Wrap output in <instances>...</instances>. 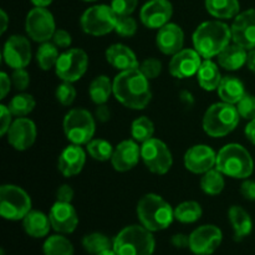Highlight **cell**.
I'll return each instance as SVG.
<instances>
[{
    "instance_id": "6da1fadb",
    "label": "cell",
    "mask_w": 255,
    "mask_h": 255,
    "mask_svg": "<svg viewBox=\"0 0 255 255\" xmlns=\"http://www.w3.org/2000/svg\"><path fill=\"white\" fill-rule=\"evenodd\" d=\"M112 85L116 100L127 109L143 110L151 102L149 80L139 69L120 71L112 81Z\"/></svg>"
},
{
    "instance_id": "7a4b0ae2",
    "label": "cell",
    "mask_w": 255,
    "mask_h": 255,
    "mask_svg": "<svg viewBox=\"0 0 255 255\" xmlns=\"http://www.w3.org/2000/svg\"><path fill=\"white\" fill-rule=\"evenodd\" d=\"M231 40V27L219 20L202 22L193 32V46L204 60L218 56Z\"/></svg>"
},
{
    "instance_id": "3957f363",
    "label": "cell",
    "mask_w": 255,
    "mask_h": 255,
    "mask_svg": "<svg viewBox=\"0 0 255 255\" xmlns=\"http://www.w3.org/2000/svg\"><path fill=\"white\" fill-rule=\"evenodd\" d=\"M137 217L144 228L159 232L168 228L174 221V209L163 197L148 193L138 201Z\"/></svg>"
},
{
    "instance_id": "277c9868",
    "label": "cell",
    "mask_w": 255,
    "mask_h": 255,
    "mask_svg": "<svg viewBox=\"0 0 255 255\" xmlns=\"http://www.w3.org/2000/svg\"><path fill=\"white\" fill-rule=\"evenodd\" d=\"M216 168L224 176L247 179L253 173L254 161L246 147L238 143H229L217 153Z\"/></svg>"
},
{
    "instance_id": "5b68a950",
    "label": "cell",
    "mask_w": 255,
    "mask_h": 255,
    "mask_svg": "<svg viewBox=\"0 0 255 255\" xmlns=\"http://www.w3.org/2000/svg\"><path fill=\"white\" fill-rule=\"evenodd\" d=\"M156 247L151 231L143 226H128L114 239L112 249L117 255H152Z\"/></svg>"
},
{
    "instance_id": "8992f818",
    "label": "cell",
    "mask_w": 255,
    "mask_h": 255,
    "mask_svg": "<svg viewBox=\"0 0 255 255\" xmlns=\"http://www.w3.org/2000/svg\"><path fill=\"white\" fill-rule=\"evenodd\" d=\"M239 117L237 106L228 102H217L204 114L203 129L213 138L224 137L236 129L239 124Z\"/></svg>"
},
{
    "instance_id": "52a82bcc",
    "label": "cell",
    "mask_w": 255,
    "mask_h": 255,
    "mask_svg": "<svg viewBox=\"0 0 255 255\" xmlns=\"http://www.w3.org/2000/svg\"><path fill=\"white\" fill-rule=\"evenodd\" d=\"M64 133L71 143L87 144L94 139L96 132V122L90 111L85 109H72L64 119Z\"/></svg>"
},
{
    "instance_id": "ba28073f",
    "label": "cell",
    "mask_w": 255,
    "mask_h": 255,
    "mask_svg": "<svg viewBox=\"0 0 255 255\" xmlns=\"http://www.w3.org/2000/svg\"><path fill=\"white\" fill-rule=\"evenodd\" d=\"M31 211V198L21 187L4 184L0 187V214L7 221H20Z\"/></svg>"
},
{
    "instance_id": "9c48e42d",
    "label": "cell",
    "mask_w": 255,
    "mask_h": 255,
    "mask_svg": "<svg viewBox=\"0 0 255 255\" xmlns=\"http://www.w3.org/2000/svg\"><path fill=\"white\" fill-rule=\"evenodd\" d=\"M117 15L111 5H95L85 10L80 19L82 30L92 36H104L114 31L117 24Z\"/></svg>"
},
{
    "instance_id": "30bf717a",
    "label": "cell",
    "mask_w": 255,
    "mask_h": 255,
    "mask_svg": "<svg viewBox=\"0 0 255 255\" xmlns=\"http://www.w3.org/2000/svg\"><path fill=\"white\" fill-rule=\"evenodd\" d=\"M89 56L82 49H69L60 54L55 72L62 81L76 82L86 74Z\"/></svg>"
},
{
    "instance_id": "8fae6325",
    "label": "cell",
    "mask_w": 255,
    "mask_h": 255,
    "mask_svg": "<svg viewBox=\"0 0 255 255\" xmlns=\"http://www.w3.org/2000/svg\"><path fill=\"white\" fill-rule=\"evenodd\" d=\"M141 158L144 166L154 174H166L173 164L171 151L163 141L151 138L142 143Z\"/></svg>"
},
{
    "instance_id": "7c38bea8",
    "label": "cell",
    "mask_w": 255,
    "mask_h": 255,
    "mask_svg": "<svg viewBox=\"0 0 255 255\" xmlns=\"http://www.w3.org/2000/svg\"><path fill=\"white\" fill-rule=\"evenodd\" d=\"M25 30L30 39L34 41L40 42V44L50 41L56 31L54 16L46 7L35 6L27 12L26 20H25Z\"/></svg>"
},
{
    "instance_id": "4fadbf2b",
    "label": "cell",
    "mask_w": 255,
    "mask_h": 255,
    "mask_svg": "<svg viewBox=\"0 0 255 255\" xmlns=\"http://www.w3.org/2000/svg\"><path fill=\"white\" fill-rule=\"evenodd\" d=\"M5 64L12 70L25 69L31 61V45L22 35H11L5 41L2 49Z\"/></svg>"
},
{
    "instance_id": "5bb4252c",
    "label": "cell",
    "mask_w": 255,
    "mask_h": 255,
    "mask_svg": "<svg viewBox=\"0 0 255 255\" xmlns=\"http://www.w3.org/2000/svg\"><path fill=\"white\" fill-rule=\"evenodd\" d=\"M223 234L216 226L207 224L194 229L189 236V249L196 255H211L221 246Z\"/></svg>"
},
{
    "instance_id": "9a60e30c",
    "label": "cell",
    "mask_w": 255,
    "mask_h": 255,
    "mask_svg": "<svg viewBox=\"0 0 255 255\" xmlns=\"http://www.w3.org/2000/svg\"><path fill=\"white\" fill-rule=\"evenodd\" d=\"M234 44L247 50L255 49V9H249L234 17L231 26Z\"/></svg>"
},
{
    "instance_id": "2e32d148",
    "label": "cell",
    "mask_w": 255,
    "mask_h": 255,
    "mask_svg": "<svg viewBox=\"0 0 255 255\" xmlns=\"http://www.w3.org/2000/svg\"><path fill=\"white\" fill-rule=\"evenodd\" d=\"M36 126L26 117H17L7 131V142L16 151H26L36 139Z\"/></svg>"
},
{
    "instance_id": "e0dca14e",
    "label": "cell",
    "mask_w": 255,
    "mask_h": 255,
    "mask_svg": "<svg viewBox=\"0 0 255 255\" xmlns=\"http://www.w3.org/2000/svg\"><path fill=\"white\" fill-rule=\"evenodd\" d=\"M173 14V6L168 0H149L142 6L139 17L148 29H161L168 24Z\"/></svg>"
},
{
    "instance_id": "ac0fdd59",
    "label": "cell",
    "mask_w": 255,
    "mask_h": 255,
    "mask_svg": "<svg viewBox=\"0 0 255 255\" xmlns=\"http://www.w3.org/2000/svg\"><path fill=\"white\" fill-rule=\"evenodd\" d=\"M217 164V153L207 144H196L184 154V167L194 174H204Z\"/></svg>"
},
{
    "instance_id": "d6986e66",
    "label": "cell",
    "mask_w": 255,
    "mask_h": 255,
    "mask_svg": "<svg viewBox=\"0 0 255 255\" xmlns=\"http://www.w3.org/2000/svg\"><path fill=\"white\" fill-rule=\"evenodd\" d=\"M202 65V56L196 49H182L173 55L169 61V74L176 79H188L198 72Z\"/></svg>"
},
{
    "instance_id": "ffe728a7",
    "label": "cell",
    "mask_w": 255,
    "mask_h": 255,
    "mask_svg": "<svg viewBox=\"0 0 255 255\" xmlns=\"http://www.w3.org/2000/svg\"><path fill=\"white\" fill-rule=\"evenodd\" d=\"M51 228L57 233L70 234L77 228L79 217L71 203L55 202L49 213Z\"/></svg>"
},
{
    "instance_id": "44dd1931",
    "label": "cell",
    "mask_w": 255,
    "mask_h": 255,
    "mask_svg": "<svg viewBox=\"0 0 255 255\" xmlns=\"http://www.w3.org/2000/svg\"><path fill=\"white\" fill-rule=\"evenodd\" d=\"M141 158V147L134 139H125L114 149L111 163L117 172H127L137 166Z\"/></svg>"
},
{
    "instance_id": "7402d4cb",
    "label": "cell",
    "mask_w": 255,
    "mask_h": 255,
    "mask_svg": "<svg viewBox=\"0 0 255 255\" xmlns=\"http://www.w3.org/2000/svg\"><path fill=\"white\" fill-rule=\"evenodd\" d=\"M156 44L159 51L164 55H176L183 49L184 32L181 26L173 22H168L158 29Z\"/></svg>"
},
{
    "instance_id": "603a6c76",
    "label": "cell",
    "mask_w": 255,
    "mask_h": 255,
    "mask_svg": "<svg viewBox=\"0 0 255 255\" xmlns=\"http://www.w3.org/2000/svg\"><path fill=\"white\" fill-rule=\"evenodd\" d=\"M86 163V152L79 144H70L60 153L57 168L65 177H74L84 169Z\"/></svg>"
},
{
    "instance_id": "cb8c5ba5",
    "label": "cell",
    "mask_w": 255,
    "mask_h": 255,
    "mask_svg": "<svg viewBox=\"0 0 255 255\" xmlns=\"http://www.w3.org/2000/svg\"><path fill=\"white\" fill-rule=\"evenodd\" d=\"M106 60L112 67L126 71V70L138 69L139 64L136 54L124 44H114L106 50Z\"/></svg>"
},
{
    "instance_id": "d4e9b609",
    "label": "cell",
    "mask_w": 255,
    "mask_h": 255,
    "mask_svg": "<svg viewBox=\"0 0 255 255\" xmlns=\"http://www.w3.org/2000/svg\"><path fill=\"white\" fill-rule=\"evenodd\" d=\"M247 49L237 44H229L218 55V62L224 70L236 71L247 64Z\"/></svg>"
},
{
    "instance_id": "484cf974",
    "label": "cell",
    "mask_w": 255,
    "mask_h": 255,
    "mask_svg": "<svg viewBox=\"0 0 255 255\" xmlns=\"http://www.w3.org/2000/svg\"><path fill=\"white\" fill-rule=\"evenodd\" d=\"M228 217L234 229V239L237 242H241L252 233L253 221L246 209L239 206L231 207L228 211Z\"/></svg>"
},
{
    "instance_id": "4316f807",
    "label": "cell",
    "mask_w": 255,
    "mask_h": 255,
    "mask_svg": "<svg viewBox=\"0 0 255 255\" xmlns=\"http://www.w3.org/2000/svg\"><path fill=\"white\" fill-rule=\"evenodd\" d=\"M22 226L27 236L32 238H42L46 237L50 232L49 216L39 211H30L27 216L22 219Z\"/></svg>"
},
{
    "instance_id": "83f0119b",
    "label": "cell",
    "mask_w": 255,
    "mask_h": 255,
    "mask_svg": "<svg viewBox=\"0 0 255 255\" xmlns=\"http://www.w3.org/2000/svg\"><path fill=\"white\" fill-rule=\"evenodd\" d=\"M217 92H218L222 101L232 105L238 104L242 97L247 94L244 84L236 76L223 77L218 89H217Z\"/></svg>"
},
{
    "instance_id": "f1b7e54d",
    "label": "cell",
    "mask_w": 255,
    "mask_h": 255,
    "mask_svg": "<svg viewBox=\"0 0 255 255\" xmlns=\"http://www.w3.org/2000/svg\"><path fill=\"white\" fill-rule=\"evenodd\" d=\"M197 79H198L199 86L202 89L206 91H214L218 89L223 77H222L219 67L216 62H213L212 60H204L202 61L201 67L197 72Z\"/></svg>"
},
{
    "instance_id": "f546056e",
    "label": "cell",
    "mask_w": 255,
    "mask_h": 255,
    "mask_svg": "<svg viewBox=\"0 0 255 255\" xmlns=\"http://www.w3.org/2000/svg\"><path fill=\"white\" fill-rule=\"evenodd\" d=\"M206 9L218 20L233 19L239 14V0H206Z\"/></svg>"
},
{
    "instance_id": "4dcf8cb0",
    "label": "cell",
    "mask_w": 255,
    "mask_h": 255,
    "mask_svg": "<svg viewBox=\"0 0 255 255\" xmlns=\"http://www.w3.org/2000/svg\"><path fill=\"white\" fill-rule=\"evenodd\" d=\"M89 94L94 104L104 105L109 101L111 94H114V85L106 75H100L90 84Z\"/></svg>"
},
{
    "instance_id": "1f68e13d",
    "label": "cell",
    "mask_w": 255,
    "mask_h": 255,
    "mask_svg": "<svg viewBox=\"0 0 255 255\" xmlns=\"http://www.w3.org/2000/svg\"><path fill=\"white\" fill-rule=\"evenodd\" d=\"M59 57V47L54 42H42L36 51V62L40 69L44 71H49L56 66Z\"/></svg>"
},
{
    "instance_id": "d6a6232c",
    "label": "cell",
    "mask_w": 255,
    "mask_h": 255,
    "mask_svg": "<svg viewBox=\"0 0 255 255\" xmlns=\"http://www.w3.org/2000/svg\"><path fill=\"white\" fill-rule=\"evenodd\" d=\"M202 213H203V211H202V207L198 202L186 201L176 207L174 219L184 224L196 223L197 221L201 219Z\"/></svg>"
},
{
    "instance_id": "836d02e7",
    "label": "cell",
    "mask_w": 255,
    "mask_h": 255,
    "mask_svg": "<svg viewBox=\"0 0 255 255\" xmlns=\"http://www.w3.org/2000/svg\"><path fill=\"white\" fill-rule=\"evenodd\" d=\"M224 174L217 168L211 169V171L206 172L203 177L201 178V188L208 196H218L223 192L224 186H226V181H224Z\"/></svg>"
},
{
    "instance_id": "e575fe53",
    "label": "cell",
    "mask_w": 255,
    "mask_h": 255,
    "mask_svg": "<svg viewBox=\"0 0 255 255\" xmlns=\"http://www.w3.org/2000/svg\"><path fill=\"white\" fill-rule=\"evenodd\" d=\"M42 251L45 255H74L71 242L60 234L49 237L44 243Z\"/></svg>"
},
{
    "instance_id": "d590c367",
    "label": "cell",
    "mask_w": 255,
    "mask_h": 255,
    "mask_svg": "<svg viewBox=\"0 0 255 255\" xmlns=\"http://www.w3.org/2000/svg\"><path fill=\"white\" fill-rule=\"evenodd\" d=\"M114 147L109 141L102 138H94L86 144V151L91 158L99 162H106L112 158Z\"/></svg>"
},
{
    "instance_id": "8d00e7d4",
    "label": "cell",
    "mask_w": 255,
    "mask_h": 255,
    "mask_svg": "<svg viewBox=\"0 0 255 255\" xmlns=\"http://www.w3.org/2000/svg\"><path fill=\"white\" fill-rule=\"evenodd\" d=\"M112 244H114V242L110 241L109 237L102 233L87 234L82 239V247L85 248V251L92 255H99L102 252L109 251V249H111Z\"/></svg>"
},
{
    "instance_id": "74e56055",
    "label": "cell",
    "mask_w": 255,
    "mask_h": 255,
    "mask_svg": "<svg viewBox=\"0 0 255 255\" xmlns=\"http://www.w3.org/2000/svg\"><path fill=\"white\" fill-rule=\"evenodd\" d=\"M131 134L133 139L139 143H144L148 139L153 138L154 125L148 117L141 116L134 120L131 125Z\"/></svg>"
},
{
    "instance_id": "f35d334b",
    "label": "cell",
    "mask_w": 255,
    "mask_h": 255,
    "mask_svg": "<svg viewBox=\"0 0 255 255\" xmlns=\"http://www.w3.org/2000/svg\"><path fill=\"white\" fill-rule=\"evenodd\" d=\"M35 99L29 94H19L15 95L11 100H10L9 107L10 112L12 114V116L16 117H25L32 112V110L35 109Z\"/></svg>"
},
{
    "instance_id": "ab89813d",
    "label": "cell",
    "mask_w": 255,
    "mask_h": 255,
    "mask_svg": "<svg viewBox=\"0 0 255 255\" xmlns=\"http://www.w3.org/2000/svg\"><path fill=\"white\" fill-rule=\"evenodd\" d=\"M55 96L62 106H70L76 99V89L74 87L72 82L64 81L57 86Z\"/></svg>"
},
{
    "instance_id": "60d3db41",
    "label": "cell",
    "mask_w": 255,
    "mask_h": 255,
    "mask_svg": "<svg viewBox=\"0 0 255 255\" xmlns=\"http://www.w3.org/2000/svg\"><path fill=\"white\" fill-rule=\"evenodd\" d=\"M115 31L117 35L122 37H131L137 31V22L131 15L128 16H119L117 17V24L115 27Z\"/></svg>"
},
{
    "instance_id": "b9f144b4",
    "label": "cell",
    "mask_w": 255,
    "mask_h": 255,
    "mask_svg": "<svg viewBox=\"0 0 255 255\" xmlns=\"http://www.w3.org/2000/svg\"><path fill=\"white\" fill-rule=\"evenodd\" d=\"M237 110L242 119L248 121L255 120V96L249 94L244 95L241 101L237 104Z\"/></svg>"
},
{
    "instance_id": "7bdbcfd3",
    "label": "cell",
    "mask_w": 255,
    "mask_h": 255,
    "mask_svg": "<svg viewBox=\"0 0 255 255\" xmlns=\"http://www.w3.org/2000/svg\"><path fill=\"white\" fill-rule=\"evenodd\" d=\"M139 71L144 75L148 80L157 79L162 71V62L158 59L154 57H148V59L143 60L141 65L138 66Z\"/></svg>"
},
{
    "instance_id": "ee69618b",
    "label": "cell",
    "mask_w": 255,
    "mask_h": 255,
    "mask_svg": "<svg viewBox=\"0 0 255 255\" xmlns=\"http://www.w3.org/2000/svg\"><path fill=\"white\" fill-rule=\"evenodd\" d=\"M138 0H112L111 7L117 16H128L136 10Z\"/></svg>"
},
{
    "instance_id": "f6af8a7d",
    "label": "cell",
    "mask_w": 255,
    "mask_h": 255,
    "mask_svg": "<svg viewBox=\"0 0 255 255\" xmlns=\"http://www.w3.org/2000/svg\"><path fill=\"white\" fill-rule=\"evenodd\" d=\"M11 82L14 87L19 91H24L29 87L30 84V75L25 69L14 70L11 75Z\"/></svg>"
},
{
    "instance_id": "bcb514c9",
    "label": "cell",
    "mask_w": 255,
    "mask_h": 255,
    "mask_svg": "<svg viewBox=\"0 0 255 255\" xmlns=\"http://www.w3.org/2000/svg\"><path fill=\"white\" fill-rule=\"evenodd\" d=\"M52 42L60 49H69L72 42V37L69 31L64 29H59L55 31L54 36H52Z\"/></svg>"
},
{
    "instance_id": "7dc6e473",
    "label": "cell",
    "mask_w": 255,
    "mask_h": 255,
    "mask_svg": "<svg viewBox=\"0 0 255 255\" xmlns=\"http://www.w3.org/2000/svg\"><path fill=\"white\" fill-rule=\"evenodd\" d=\"M0 116H1L0 117V136H5L12 124V114L10 112L9 107L5 106V105H1L0 106Z\"/></svg>"
},
{
    "instance_id": "c3c4849f",
    "label": "cell",
    "mask_w": 255,
    "mask_h": 255,
    "mask_svg": "<svg viewBox=\"0 0 255 255\" xmlns=\"http://www.w3.org/2000/svg\"><path fill=\"white\" fill-rule=\"evenodd\" d=\"M75 192L69 184H62L56 191V202H64V203H71L74 199Z\"/></svg>"
},
{
    "instance_id": "681fc988",
    "label": "cell",
    "mask_w": 255,
    "mask_h": 255,
    "mask_svg": "<svg viewBox=\"0 0 255 255\" xmlns=\"http://www.w3.org/2000/svg\"><path fill=\"white\" fill-rule=\"evenodd\" d=\"M241 193L248 201L255 202V181L246 179L241 186Z\"/></svg>"
},
{
    "instance_id": "f907efd6",
    "label": "cell",
    "mask_w": 255,
    "mask_h": 255,
    "mask_svg": "<svg viewBox=\"0 0 255 255\" xmlns=\"http://www.w3.org/2000/svg\"><path fill=\"white\" fill-rule=\"evenodd\" d=\"M11 77L7 76L6 72L0 74V99H5L9 94L10 86H11Z\"/></svg>"
},
{
    "instance_id": "816d5d0a",
    "label": "cell",
    "mask_w": 255,
    "mask_h": 255,
    "mask_svg": "<svg viewBox=\"0 0 255 255\" xmlns=\"http://www.w3.org/2000/svg\"><path fill=\"white\" fill-rule=\"evenodd\" d=\"M96 119L99 120L100 122H107L111 119V110L109 109L106 104L104 105H97L96 109Z\"/></svg>"
},
{
    "instance_id": "f5cc1de1",
    "label": "cell",
    "mask_w": 255,
    "mask_h": 255,
    "mask_svg": "<svg viewBox=\"0 0 255 255\" xmlns=\"http://www.w3.org/2000/svg\"><path fill=\"white\" fill-rule=\"evenodd\" d=\"M172 244L176 248H187L189 247V237L186 234H176L172 237Z\"/></svg>"
},
{
    "instance_id": "db71d44e",
    "label": "cell",
    "mask_w": 255,
    "mask_h": 255,
    "mask_svg": "<svg viewBox=\"0 0 255 255\" xmlns=\"http://www.w3.org/2000/svg\"><path fill=\"white\" fill-rule=\"evenodd\" d=\"M246 136L252 143L255 144V120L249 121V124L246 127Z\"/></svg>"
},
{
    "instance_id": "11a10c76",
    "label": "cell",
    "mask_w": 255,
    "mask_h": 255,
    "mask_svg": "<svg viewBox=\"0 0 255 255\" xmlns=\"http://www.w3.org/2000/svg\"><path fill=\"white\" fill-rule=\"evenodd\" d=\"M246 65L248 66V69L251 70L252 72H254L255 74V49L249 50Z\"/></svg>"
},
{
    "instance_id": "9f6ffc18",
    "label": "cell",
    "mask_w": 255,
    "mask_h": 255,
    "mask_svg": "<svg viewBox=\"0 0 255 255\" xmlns=\"http://www.w3.org/2000/svg\"><path fill=\"white\" fill-rule=\"evenodd\" d=\"M181 100L186 105H189V106H192V105H193V102H194L193 97H192V94H189L188 91H182L181 92Z\"/></svg>"
},
{
    "instance_id": "6f0895ef",
    "label": "cell",
    "mask_w": 255,
    "mask_h": 255,
    "mask_svg": "<svg viewBox=\"0 0 255 255\" xmlns=\"http://www.w3.org/2000/svg\"><path fill=\"white\" fill-rule=\"evenodd\" d=\"M0 16H1V30H0V32H1V34H4V32L6 31V29H7V22H9V17H7L6 12H5L4 10H1V11H0Z\"/></svg>"
},
{
    "instance_id": "680465c9",
    "label": "cell",
    "mask_w": 255,
    "mask_h": 255,
    "mask_svg": "<svg viewBox=\"0 0 255 255\" xmlns=\"http://www.w3.org/2000/svg\"><path fill=\"white\" fill-rule=\"evenodd\" d=\"M52 1H54V0H31L32 4L37 7H46L49 6Z\"/></svg>"
},
{
    "instance_id": "91938a15",
    "label": "cell",
    "mask_w": 255,
    "mask_h": 255,
    "mask_svg": "<svg viewBox=\"0 0 255 255\" xmlns=\"http://www.w3.org/2000/svg\"><path fill=\"white\" fill-rule=\"evenodd\" d=\"M99 255H117L116 253H115L114 252V249H109V251H105V252H102V253H100Z\"/></svg>"
},
{
    "instance_id": "94428289",
    "label": "cell",
    "mask_w": 255,
    "mask_h": 255,
    "mask_svg": "<svg viewBox=\"0 0 255 255\" xmlns=\"http://www.w3.org/2000/svg\"><path fill=\"white\" fill-rule=\"evenodd\" d=\"M84 1H89V2H91V1H96V0H84Z\"/></svg>"
}]
</instances>
